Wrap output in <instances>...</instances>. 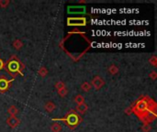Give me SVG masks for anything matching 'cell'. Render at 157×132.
I'll return each instance as SVG.
<instances>
[{"label":"cell","instance_id":"obj_1","mask_svg":"<svg viewBox=\"0 0 157 132\" xmlns=\"http://www.w3.org/2000/svg\"><path fill=\"white\" fill-rule=\"evenodd\" d=\"M155 108H151L149 107V103L146 101V97L140 99V100L136 103L135 106L132 108V112H134L138 117L142 119L144 116H145L150 110H154Z\"/></svg>","mask_w":157,"mask_h":132},{"label":"cell","instance_id":"obj_2","mask_svg":"<svg viewBox=\"0 0 157 132\" xmlns=\"http://www.w3.org/2000/svg\"><path fill=\"white\" fill-rule=\"evenodd\" d=\"M63 120H65L66 123H67V126L72 127V129H73V127L78 126V124L81 121V117L76 113H71L67 116V117L64 118Z\"/></svg>","mask_w":157,"mask_h":132},{"label":"cell","instance_id":"obj_3","mask_svg":"<svg viewBox=\"0 0 157 132\" xmlns=\"http://www.w3.org/2000/svg\"><path fill=\"white\" fill-rule=\"evenodd\" d=\"M91 85H93L96 90H99L105 85V81L101 76L96 75V76H94L92 81H91Z\"/></svg>","mask_w":157,"mask_h":132},{"label":"cell","instance_id":"obj_4","mask_svg":"<svg viewBox=\"0 0 157 132\" xmlns=\"http://www.w3.org/2000/svg\"><path fill=\"white\" fill-rule=\"evenodd\" d=\"M8 70L11 71L12 73H19L22 74L19 70V61H8Z\"/></svg>","mask_w":157,"mask_h":132},{"label":"cell","instance_id":"obj_5","mask_svg":"<svg viewBox=\"0 0 157 132\" xmlns=\"http://www.w3.org/2000/svg\"><path fill=\"white\" fill-rule=\"evenodd\" d=\"M7 124L10 129H15L16 127H18L20 123V120L17 117H9L7 118Z\"/></svg>","mask_w":157,"mask_h":132},{"label":"cell","instance_id":"obj_6","mask_svg":"<svg viewBox=\"0 0 157 132\" xmlns=\"http://www.w3.org/2000/svg\"><path fill=\"white\" fill-rule=\"evenodd\" d=\"M85 18H68V25L70 26H83V25H85Z\"/></svg>","mask_w":157,"mask_h":132},{"label":"cell","instance_id":"obj_7","mask_svg":"<svg viewBox=\"0 0 157 132\" xmlns=\"http://www.w3.org/2000/svg\"><path fill=\"white\" fill-rule=\"evenodd\" d=\"M55 108H56V105L52 101H48V102L45 103L44 109L46 110V112L52 113V112H53V111L55 110Z\"/></svg>","mask_w":157,"mask_h":132},{"label":"cell","instance_id":"obj_8","mask_svg":"<svg viewBox=\"0 0 157 132\" xmlns=\"http://www.w3.org/2000/svg\"><path fill=\"white\" fill-rule=\"evenodd\" d=\"M88 110V106L84 103V104H81V105H78L76 106V111L79 114L81 115H84L85 113H86V111Z\"/></svg>","mask_w":157,"mask_h":132},{"label":"cell","instance_id":"obj_9","mask_svg":"<svg viewBox=\"0 0 157 132\" xmlns=\"http://www.w3.org/2000/svg\"><path fill=\"white\" fill-rule=\"evenodd\" d=\"M8 85H9V81L7 79H0V91L5 92L7 90Z\"/></svg>","mask_w":157,"mask_h":132},{"label":"cell","instance_id":"obj_10","mask_svg":"<svg viewBox=\"0 0 157 132\" xmlns=\"http://www.w3.org/2000/svg\"><path fill=\"white\" fill-rule=\"evenodd\" d=\"M12 45H13V47L17 50V51H19V50H21L22 47H23V42L20 40L19 39H16L13 40V42H12Z\"/></svg>","mask_w":157,"mask_h":132},{"label":"cell","instance_id":"obj_11","mask_svg":"<svg viewBox=\"0 0 157 132\" xmlns=\"http://www.w3.org/2000/svg\"><path fill=\"white\" fill-rule=\"evenodd\" d=\"M7 113L10 115V117H16L19 114V109L15 106H10L7 109Z\"/></svg>","mask_w":157,"mask_h":132},{"label":"cell","instance_id":"obj_12","mask_svg":"<svg viewBox=\"0 0 157 132\" xmlns=\"http://www.w3.org/2000/svg\"><path fill=\"white\" fill-rule=\"evenodd\" d=\"M107 71H109V73L111 74V75H116V74L119 73V67L115 64H111V65H109Z\"/></svg>","mask_w":157,"mask_h":132},{"label":"cell","instance_id":"obj_13","mask_svg":"<svg viewBox=\"0 0 157 132\" xmlns=\"http://www.w3.org/2000/svg\"><path fill=\"white\" fill-rule=\"evenodd\" d=\"M63 127L60 125L59 123H53L52 125L51 126V130L52 132H61Z\"/></svg>","mask_w":157,"mask_h":132},{"label":"cell","instance_id":"obj_14","mask_svg":"<svg viewBox=\"0 0 157 132\" xmlns=\"http://www.w3.org/2000/svg\"><path fill=\"white\" fill-rule=\"evenodd\" d=\"M48 73H49L48 69L45 67V66H41V67L39 69V71H38V74L40 77H45L48 74Z\"/></svg>","mask_w":157,"mask_h":132},{"label":"cell","instance_id":"obj_15","mask_svg":"<svg viewBox=\"0 0 157 132\" xmlns=\"http://www.w3.org/2000/svg\"><path fill=\"white\" fill-rule=\"evenodd\" d=\"M91 84L88 82H84L83 84H81V89L82 91H84V92H89L90 89H91Z\"/></svg>","mask_w":157,"mask_h":132},{"label":"cell","instance_id":"obj_16","mask_svg":"<svg viewBox=\"0 0 157 132\" xmlns=\"http://www.w3.org/2000/svg\"><path fill=\"white\" fill-rule=\"evenodd\" d=\"M74 102L76 103L77 106L81 105V104H84L85 103V97L83 96L82 94H77V96H74Z\"/></svg>","mask_w":157,"mask_h":132},{"label":"cell","instance_id":"obj_17","mask_svg":"<svg viewBox=\"0 0 157 132\" xmlns=\"http://www.w3.org/2000/svg\"><path fill=\"white\" fill-rule=\"evenodd\" d=\"M57 92H58V94H59L61 97H65L66 94H67V93H68V90L66 87H64V88H62L60 90H58Z\"/></svg>","mask_w":157,"mask_h":132},{"label":"cell","instance_id":"obj_18","mask_svg":"<svg viewBox=\"0 0 157 132\" xmlns=\"http://www.w3.org/2000/svg\"><path fill=\"white\" fill-rule=\"evenodd\" d=\"M149 63L154 66V67H157V57L155 55H152L151 57V59L149 60Z\"/></svg>","mask_w":157,"mask_h":132},{"label":"cell","instance_id":"obj_19","mask_svg":"<svg viewBox=\"0 0 157 132\" xmlns=\"http://www.w3.org/2000/svg\"><path fill=\"white\" fill-rule=\"evenodd\" d=\"M55 88L57 89V91L58 90H60V89H62V88H64V87H66L65 86V84L63 82V81H58L56 84H55Z\"/></svg>","mask_w":157,"mask_h":132},{"label":"cell","instance_id":"obj_20","mask_svg":"<svg viewBox=\"0 0 157 132\" xmlns=\"http://www.w3.org/2000/svg\"><path fill=\"white\" fill-rule=\"evenodd\" d=\"M9 4H10L9 0H0V7L2 8H6Z\"/></svg>","mask_w":157,"mask_h":132},{"label":"cell","instance_id":"obj_21","mask_svg":"<svg viewBox=\"0 0 157 132\" xmlns=\"http://www.w3.org/2000/svg\"><path fill=\"white\" fill-rule=\"evenodd\" d=\"M142 129L143 132H150L152 130V127L150 124H144V125L142 127Z\"/></svg>","mask_w":157,"mask_h":132},{"label":"cell","instance_id":"obj_22","mask_svg":"<svg viewBox=\"0 0 157 132\" xmlns=\"http://www.w3.org/2000/svg\"><path fill=\"white\" fill-rule=\"evenodd\" d=\"M149 77L151 78L152 80H156L157 79V73L155 71H152L149 73Z\"/></svg>","mask_w":157,"mask_h":132},{"label":"cell","instance_id":"obj_23","mask_svg":"<svg viewBox=\"0 0 157 132\" xmlns=\"http://www.w3.org/2000/svg\"><path fill=\"white\" fill-rule=\"evenodd\" d=\"M4 68V63H3V61L0 59V70H2Z\"/></svg>","mask_w":157,"mask_h":132},{"label":"cell","instance_id":"obj_24","mask_svg":"<svg viewBox=\"0 0 157 132\" xmlns=\"http://www.w3.org/2000/svg\"><path fill=\"white\" fill-rule=\"evenodd\" d=\"M132 113V110H131V108H129V109H127L126 110V114H128V115H131Z\"/></svg>","mask_w":157,"mask_h":132}]
</instances>
